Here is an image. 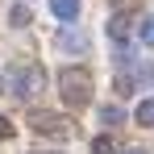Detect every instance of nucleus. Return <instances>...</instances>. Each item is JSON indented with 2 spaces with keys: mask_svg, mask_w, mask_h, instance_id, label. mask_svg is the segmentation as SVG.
I'll list each match as a JSON object with an SVG mask.
<instances>
[{
  "mask_svg": "<svg viewBox=\"0 0 154 154\" xmlns=\"http://www.w3.org/2000/svg\"><path fill=\"white\" fill-rule=\"evenodd\" d=\"M58 96H63L67 108H83L92 100V75L83 67H63L58 71Z\"/></svg>",
  "mask_w": 154,
  "mask_h": 154,
  "instance_id": "f257e3e1",
  "label": "nucleus"
},
{
  "mask_svg": "<svg viewBox=\"0 0 154 154\" xmlns=\"http://www.w3.org/2000/svg\"><path fill=\"white\" fill-rule=\"evenodd\" d=\"M8 88H13V96H17V100H33V96L46 88V71H42L38 63L13 67V71H8Z\"/></svg>",
  "mask_w": 154,
  "mask_h": 154,
  "instance_id": "f03ea898",
  "label": "nucleus"
},
{
  "mask_svg": "<svg viewBox=\"0 0 154 154\" xmlns=\"http://www.w3.org/2000/svg\"><path fill=\"white\" fill-rule=\"evenodd\" d=\"M29 129H33V133H46V137H67V133H71L67 117H63V112H46V108L29 112Z\"/></svg>",
  "mask_w": 154,
  "mask_h": 154,
  "instance_id": "7ed1b4c3",
  "label": "nucleus"
},
{
  "mask_svg": "<svg viewBox=\"0 0 154 154\" xmlns=\"http://www.w3.org/2000/svg\"><path fill=\"white\" fill-rule=\"evenodd\" d=\"M129 33H137V29H133V21H129V13H121V8H117V13L108 17V38H112L117 46H125Z\"/></svg>",
  "mask_w": 154,
  "mask_h": 154,
  "instance_id": "20e7f679",
  "label": "nucleus"
},
{
  "mask_svg": "<svg viewBox=\"0 0 154 154\" xmlns=\"http://www.w3.org/2000/svg\"><path fill=\"white\" fill-rule=\"evenodd\" d=\"M50 13L58 21H75L79 17V0H50Z\"/></svg>",
  "mask_w": 154,
  "mask_h": 154,
  "instance_id": "39448f33",
  "label": "nucleus"
},
{
  "mask_svg": "<svg viewBox=\"0 0 154 154\" xmlns=\"http://www.w3.org/2000/svg\"><path fill=\"white\" fill-rule=\"evenodd\" d=\"M133 121L137 125H154V96H146V100H137V108H133Z\"/></svg>",
  "mask_w": 154,
  "mask_h": 154,
  "instance_id": "423d86ee",
  "label": "nucleus"
},
{
  "mask_svg": "<svg viewBox=\"0 0 154 154\" xmlns=\"http://www.w3.org/2000/svg\"><path fill=\"white\" fill-rule=\"evenodd\" d=\"M121 121H125V112H121L117 104H104V108H100V125H104V129H117Z\"/></svg>",
  "mask_w": 154,
  "mask_h": 154,
  "instance_id": "0eeeda50",
  "label": "nucleus"
},
{
  "mask_svg": "<svg viewBox=\"0 0 154 154\" xmlns=\"http://www.w3.org/2000/svg\"><path fill=\"white\" fill-rule=\"evenodd\" d=\"M71 46L83 50V46H88V38H83V33H71V29H63V33H58V50H71Z\"/></svg>",
  "mask_w": 154,
  "mask_h": 154,
  "instance_id": "6e6552de",
  "label": "nucleus"
},
{
  "mask_svg": "<svg viewBox=\"0 0 154 154\" xmlns=\"http://www.w3.org/2000/svg\"><path fill=\"white\" fill-rule=\"evenodd\" d=\"M137 42L142 46H154V17H142L137 21Z\"/></svg>",
  "mask_w": 154,
  "mask_h": 154,
  "instance_id": "1a4fd4ad",
  "label": "nucleus"
},
{
  "mask_svg": "<svg viewBox=\"0 0 154 154\" xmlns=\"http://www.w3.org/2000/svg\"><path fill=\"white\" fill-rule=\"evenodd\" d=\"M8 25H17V29L29 25V8L25 4H13V8H8Z\"/></svg>",
  "mask_w": 154,
  "mask_h": 154,
  "instance_id": "9d476101",
  "label": "nucleus"
},
{
  "mask_svg": "<svg viewBox=\"0 0 154 154\" xmlns=\"http://www.w3.org/2000/svg\"><path fill=\"white\" fill-rule=\"evenodd\" d=\"M92 154H117V146H112V137H96V142H92Z\"/></svg>",
  "mask_w": 154,
  "mask_h": 154,
  "instance_id": "9b49d317",
  "label": "nucleus"
},
{
  "mask_svg": "<svg viewBox=\"0 0 154 154\" xmlns=\"http://www.w3.org/2000/svg\"><path fill=\"white\" fill-rule=\"evenodd\" d=\"M133 92V75H117V96H129Z\"/></svg>",
  "mask_w": 154,
  "mask_h": 154,
  "instance_id": "f8f14e48",
  "label": "nucleus"
},
{
  "mask_svg": "<svg viewBox=\"0 0 154 154\" xmlns=\"http://www.w3.org/2000/svg\"><path fill=\"white\" fill-rule=\"evenodd\" d=\"M8 133H13V125H8V117H0V142H4Z\"/></svg>",
  "mask_w": 154,
  "mask_h": 154,
  "instance_id": "ddd939ff",
  "label": "nucleus"
},
{
  "mask_svg": "<svg viewBox=\"0 0 154 154\" xmlns=\"http://www.w3.org/2000/svg\"><path fill=\"white\" fill-rule=\"evenodd\" d=\"M125 154H154V150H142V146H133V150H125Z\"/></svg>",
  "mask_w": 154,
  "mask_h": 154,
  "instance_id": "4468645a",
  "label": "nucleus"
},
{
  "mask_svg": "<svg viewBox=\"0 0 154 154\" xmlns=\"http://www.w3.org/2000/svg\"><path fill=\"white\" fill-rule=\"evenodd\" d=\"M112 4H117V8H125V4H133V0H112Z\"/></svg>",
  "mask_w": 154,
  "mask_h": 154,
  "instance_id": "2eb2a0df",
  "label": "nucleus"
},
{
  "mask_svg": "<svg viewBox=\"0 0 154 154\" xmlns=\"http://www.w3.org/2000/svg\"><path fill=\"white\" fill-rule=\"evenodd\" d=\"M38 154H42V150H38ZM46 154H54V150H46Z\"/></svg>",
  "mask_w": 154,
  "mask_h": 154,
  "instance_id": "dca6fc26",
  "label": "nucleus"
}]
</instances>
